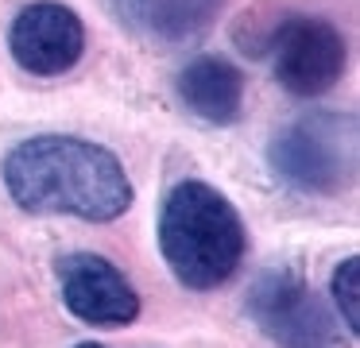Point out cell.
<instances>
[{"label": "cell", "instance_id": "obj_1", "mask_svg": "<svg viewBox=\"0 0 360 348\" xmlns=\"http://www.w3.org/2000/svg\"><path fill=\"white\" fill-rule=\"evenodd\" d=\"M4 190L27 213H66L78 221H117L132 209V182L109 147L82 136H35L4 155Z\"/></svg>", "mask_w": 360, "mask_h": 348}, {"label": "cell", "instance_id": "obj_2", "mask_svg": "<svg viewBox=\"0 0 360 348\" xmlns=\"http://www.w3.org/2000/svg\"><path fill=\"white\" fill-rule=\"evenodd\" d=\"M159 252L182 286L213 290L244 263L248 232L225 193H217L210 182L186 178L159 209Z\"/></svg>", "mask_w": 360, "mask_h": 348}, {"label": "cell", "instance_id": "obj_3", "mask_svg": "<svg viewBox=\"0 0 360 348\" xmlns=\"http://www.w3.org/2000/svg\"><path fill=\"white\" fill-rule=\"evenodd\" d=\"M267 159L290 190L333 198L356 178V120L349 112H310L271 139Z\"/></svg>", "mask_w": 360, "mask_h": 348}, {"label": "cell", "instance_id": "obj_4", "mask_svg": "<svg viewBox=\"0 0 360 348\" xmlns=\"http://www.w3.org/2000/svg\"><path fill=\"white\" fill-rule=\"evenodd\" d=\"M248 317L279 348H345L341 321L321 306L298 271H267L248 290Z\"/></svg>", "mask_w": 360, "mask_h": 348}, {"label": "cell", "instance_id": "obj_5", "mask_svg": "<svg viewBox=\"0 0 360 348\" xmlns=\"http://www.w3.org/2000/svg\"><path fill=\"white\" fill-rule=\"evenodd\" d=\"M275 77L295 97H321L345 74V39L329 20L287 15L271 39Z\"/></svg>", "mask_w": 360, "mask_h": 348}, {"label": "cell", "instance_id": "obj_6", "mask_svg": "<svg viewBox=\"0 0 360 348\" xmlns=\"http://www.w3.org/2000/svg\"><path fill=\"white\" fill-rule=\"evenodd\" d=\"M58 290H63V306L86 325L120 329V325H132L140 317L136 286L105 255L94 252L63 255L58 259Z\"/></svg>", "mask_w": 360, "mask_h": 348}, {"label": "cell", "instance_id": "obj_7", "mask_svg": "<svg viewBox=\"0 0 360 348\" xmlns=\"http://www.w3.org/2000/svg\"><path fill=\"white\" fill-rule=\"evenodd\" d=\"M8 51L20 70L35 77H58L86 54V23L58 0H35L12 20Z\"/></svg>", "mask_w": 360, "mask_h": 348}, {"label": "cell", "instance_id": "obj_8", "mask_svg": "<svg viewBox=\"0 0 360 348\" xmlns=\"http://www.w3.org/2000/svg\"><path fill=\"white\" fill-rule=\"evenodd\" d=\"M117 20L159 46L198 43L213 27L229 0H109Z\"/></svg>", "mask_w": 360, "mask_h": 348}, {"label": "cell", "instance_id": "obj_9", "mask_svg": "<svg viewBox=\"0 0 360 348\" xmlns=\"http://www.w3.org/2000/svg\"><path fill=\"white\" fill-rule=\"evenodd\" d=\"M179 101L205 124H236L244 112V74L229 58L202 54L179 74Z\"/></svg>", "mask_w": 360, "mask_h": 348}, {"label": "cell", "instance_id": "obj_10", "mask_svg": "<svg viewBox=\"0 0 360 348\" xmlns=\"http://www.w3.org/2000/svg\"><path fill=\"white\" fill-rule=\"evenodd\" d=\"M333 306L341 314L345 329L356 337L360 333V259L349 255L345 263H337L333 271Z\"/></svg>", "mask_w": 360, "mask_h": 348}, {"label": "cell", "instance_id": "obj_11", "mask_svg": "<svg viewBox=\"0 0 360 348\" xmlns=\"http://www.w3.org/2000/svg\"><path fill=\"white\" fill-rule=\"evenodd\" d=\"M78 348H105V344H94V340H86V344H78Z\"/></svg>", "mask_w": 360, "mask_h": 348}]
</instances>
